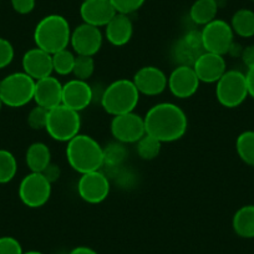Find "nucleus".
<instances>
[{
  "label": "nucleus",
  "mask_w": 254,
  "mask_h": 254,
  "mask_svg": "<svg viewBox=\"0 0 254 254\" xmlns=\"http://www.w3.org/2000/svg\"><path fill=\"white\" fill-rule=\"evenodd\" d=\"M10 3L16 13L26 15L35 9L36 0H10Z\"/></svg>",
  "instance_id": "obj_36"
},
{
  "label": "nucleus",
  "mask_w": 254,
  "mask_h": 254,
  "mask_svg": "<svg viewBox=\"0 0 254 254\" xmlns=\"http://www.w3.org/2000/svg\"><path fill=\"white\" fill-rule=\"evenodd\" d=\"M247 87H248V95L254 99V66L249 67L246 74Z\"/></svg>",
  "instance_id": "obj_39"
},
{
  "label": "nucleus",
  "mask_w": 254,
  "mask_h": 254,
  "mask_svg": "<svg viewBox=\"0 0 254 254\" xmlns=\"http://www.w3.org/2000/svg\"><path fill=\"white\" fill-rule=\"evenodd\" d=\"M15 51L14 46L8 39L0 38V70L8 67L14 60Z\"/></svg>",
  "instance_id": "obj_34"
},
{
  "label": "nucleus",
  "mask_w": 254,
  "mask_h": 254,
  "mask_svg": "<svg viewBox=\"0 0 254 254\" xmlns=\"http://www.w3.org/2000/svg\"><path fill=\"white\" fill-rule=\"evenodd\" d=\"M71 28L66 18L59 14L46 15L36 24L34 30V43L49 54H55L70 45Z\"/></svg>",
  "instance_id": "obj_3"
},
{
  "label": "nucleus",
  "mask_w": 254,
  "mask_h": 254,
  "mask_svg": "<svg viewBox=\"0 0 254 254\" xmlns=\"http://www.w3.org/2000/svg\"><path fill=\"white\" fill-rule=\"evenodd\" d=\"M94 72H95L94 56L76 55L74 70H72V75L75 76V79L87 81V80L94 75Z\"/></svg>",
  "instance_id": "obj_31"
},
{
  "label": "nucleus",
  "mask_w": 254,
  "mask_h": 254,
  "mask_svg": "<svg viewBox=\"0 0 254 254\" xmlns=\"http://www.w3.org/2000/svg\"><path fill=\"white\" fill-rule=\"evenodd\" d=\"M140 95L157 96L167 89L168 77L157 66H143L135 74L132 79Z\"/></svg>",
  "instance_id": "obj_15"
},
{
  "label": "nucleus",
  "mask_w": 254,
  "mask_h": 254,
  "mask_svg": "<svg viewBox=\"0 0 254 254\" xmlns=\"http://www.w3.org/2000/svg\"><path fill=\"white\" fill-rule=\"evenodd\" d=\"M201 30H190L181 36L172 46V59L177 66H193L197 59L204 53Z\"/></svg>",
  "instance_id": "obj_12"
},
{
  "label": "nucleus",
  "mask_w": 254,
  "mask_h": 254,
  "mask_svg": "<svg viewBox=\"0 0 254 254\" xmlns=\"http://www.w3.org/2000/svg\"><path fill=\"white\" fill-rule=\"evenodd\" d=\"M82 1H86V0H82Z\"/></svg>",
  "instance_id": "obj_43"
},
{
  "label": "nucleus",
  "mask_w": 254,
  "mask_h": 254,
  "mask_svg": "<svg viewBox=\"0 0 254 254\" xmlns=\"http://www.w3.org/2000/svg\"><path fill=\"white\" fill-rule=\"evenodd\" d=\"M111 185L106 173L92 171L80 176L77 181V193L80 198L90 204H99L109 197Z\"/></svg>",
  "instance_id": "obj_10"
},
{
  "label": "nucleus",
  "mask_w": 254,
  "mask_h": 254,
  "mask_svg": "<svg viewBox=\"0 0 254 254\" xmlns=\"http://www.w3.org/2000/svg\"><path fill=\"white\" fill-rule=\"evenodd\" d=\"M51 186L43 173L30 172L19 185V198L29 208H40L50 199L53 190Z\"/></svg>",
  "instance_id": "obj_8"
},
{
  "label": "nucleus",
  "mask_w": 254,
  "mask_h": 254,
  "mask_svg": "<svg viewBox=\"0 0 254 254\" xmlns=\"http://www.w3.org/2000/svg\"><path fill=\"white\" fill-rule=\"evenodd\" d=\"M0 254H24L20 242L10 236L0 237Z\"/></svg>",
  "instance_id": "obj_35"
},
{
  "label": "nucleus",
  "mask_w": 254,
  "mask_h": 254,
  "mask_svg": "<svg viewBox=\"0 0 254 254\" xmlns=\"http://www.w3.org/2000/svg\"><path fill=\"white\" fill-rule=\"evenodd\" d=\"M133 35V24L130 15L116 13V15L105 26V38L111 45L124 46L130 43Z\"/></svg>",
  "instance_id": "obj_21"
},
{
  "label": "nucleus",
  "mask_w": 254,
  "mask_h": 254,
  "mask_svg": "<svg viewBox=\"0 0 254 254\" xmlns=\"http://www.w3.org/2000/svg\"><path fill=\"white\" fill-rule=\"evenodd\" d=\"M66 160L80 175L99 171L104 166V147L91 136L79 133L67 142Z\"/></svg>",
  "instance_id": "obj_2"
},
{
  "label": "nucleus",
  "mask_w": 254,
  "mask_h": 254,
  "mask_svg": "<svg viewBox=\"0 0 254 254\" xmlns=\"http://www.w3.org/2000/svg\"><path fill=\"white\" fill-rule=\"evenodd\" d=\"M232 30L234 35L241 38L254 36V11L251 9H239L233 14L231 20Z\"/></svg>",
  "instance_id": "obj_25"
},
{
  "label": "nucleus",
  "mask_w": 254,
  "mask_h": 254,
  "mask_svg": "<svg viewBox=\"0 0 254 254\" xmlns=\"http://www.w3.org/2000/svg\"><path fill=\"white\" fill-rule=\"evenodd\" d=\"M104 35L100 28L82 23L71 31L70 45L76 55L95 56L102 48Z\"/></svg>",
  "instance_id": "obj_13"
},
{
  "label": "nucleus",
  "mask_w": 254,
  "mask_h": 254,
  "mask_svg": "<svg viewBox=\"0 0 254 254\" xmlns=\"http://www.w3.org/2000/svg\"><path fill=\"white\" fill-rule=\"evenodd\" d=\"M49 110L36 105L28 115V125L33 130H45Z\"/></svg>",
  "instance_id": "obj_32"
},
{
  "label": "nucleus",
  "mask_w": 254,
  "mask_h": 254,
  "mask_svg": "<svg viewBox=\"0 0 254 254\" xmlns=\"http://www.w3.org/2000/svg\"><path fill=\"white\" fill-rule=\"evenodd\" d=\"M75 59H76V54L70 51L67 48L53 54L54 72H56L58 75H61V76H66V75L72 74Z\"/></svg>",
  "instance_id": "obj_28"
},
{
  "label": "nucleus",
  "mask_w": 254,
  "mask_h": 254,
  "mask_svg": "<svg viewBox=\"0 0 254 254\" xmlns=\"http://www.w3.org/2000/svg\"><path fill=\"white\" fill-rule=\"evenodd\" d=\"M114 5L110 0H86L80 6L82 21L96 28H102L116 15Z\"/></svg>",
  "instance_id": "obj_19"
},
{
  "label": "nucleus",
  "mask_w": 254,
  "mask_h": 254,
  "mask_svg": "<svg viewBox=\"0 0 254 254\" xmlns=\"http://www.w3.org/2000/svg\"><path fill=\"white\" fill-rule=\"evenodd\" d=\"M232 228L241 238H254V204H246L237 209L232 218Z\"/></svg>",
  "instance_id": "obj_22"
},
{
  "label": "nucleus",
  "mask_w": 254,
  "mask_h": 254,
  "mask_svg": "<svg viewBox=\"0 0 254 254\" xmlns=\"http://www.w3.org/2000/svg\"><path fill=\"white\" fill-rule=\"evenodd\" d=\"M241 58L243 64L247 67H253L254 66V45L246 46V48L242 50Z\"/></svg>",
  "instance_id": "obj_38"
},
{
  "label": "nucleus",
  "mask_w": 254,
  "mask_h": 254,
  "mask_svg": "<svg viewBox=\"0 0 254 254\" xmlns=\"http://www.w3.org/2000/svg\"><path fill=\"white\" fill-rule=\"evenodd\" d=\"M21 65L23 71L33 77L35 81L50 76L54 72L53 55L40 48H33L26 51L23 55Z\"/></svg>",
  "instance_id": "obj_18"
},
{
  "label": "nucleus",
  "mask_w": 254,
  "mask_h": 254,
  "mask_svg": "<svg viewBox=\"0 0 254 254\" xmlns=\"http://www.w3.org/2000/svg\"><path fill=\"white\" fill-rule=\"evenodd\" d=\"M24 254H45V253L39 251H29V252H24Z\"/></svg>",
  "instance_id": "obj_41"
},
{
  "label": "nucleus",
  "mask_w": 254,
  "mask_h": 254,
  "mask_svg": "<svg viewBox=\"0 0 254 254\" xmlns=\"http://www.w3.org/2000/svg\"><path fill=\"white\" fill-rule=\"evenodd\" d=\"M110 1L117 13L130 15L137 11L145 4L146 0H110Z\"/></svg>",
  "instance_id": "obj_33"
},
{
  "label": "nucleus",
  "mask_w": 254,
  "mask_h": 254,
  "mask_svg": "<svg viewBox=\"0 0 254 254\" xmlns=\"http://www.w3.org/2000/svg\"><path fill=\"white\" fill-rule=\"evenodd\" d=\"M203 48L208 53L226 55L234 43V33L231 24L222 19H214L202 29Z\"/></svg>",
  "instance_id": "obj_9"
},
{
  "label": "nucleus",
  "mask_w": 254,
  "mask_h": 254,
  "mask_svg": "<svg viewBox=\"0 0 254 254\" xmlns=\"http://www.w3.org/2000/svg\"><path fill=\"white\" fill-rule=\"evenodd\" d=\"M128 151L121 142L109 143L106 147H104V166H106L109 170L115 171L117 168L124 166L125 160L127 158Z\"/></svg>",
  "instance_id": "obj_26"
},
{
  "label": "nucleus",
  "mask_w": 254,
  "mask_h": 254,
  "mask_svg": "<svg viewBox=\"0 0 254 254\" xmlns=\"http://www.w3.org/2000/svg\"><path fill=\"white\" fill-rule=\"evenodd\" d=\"M248 96L246 74L239 70H227L216 82V97L223 107L241 106Z\"/></svg>",
  "instance_id": "obj_7"
},
{
  "label": "nucleus",
  "mask_w": 254,
  "mask_h": 254,
  "mask_svg": "<svg viewBox=\"0 0 254 254\" xmlns=\"http://www.w3.org/2000/svg\"><path fill=\"white\" fill-rule=\"evenodd\" d=\"M67 254H99V253H97L95 249L90 248V247L79 246V247H75L74 249H71Z\"/></svg>",
  "instance_id": "obj_40"
},
{
  "label": "nucleus",
  "mask_w": 254,
  "mask_h": 254,
  "mask_svg": "<svg viewBox=\"0 0 254 254\" xmlns=\"http://www.w3.org/2000/svg\"><path fill=\"white\" fill-rule=\"evenodd\" d=\"M18 162L10 151L0 150V185H5L15 178Z\"/></svg>",
  "instance_id": "obj_29"
},
{
  "label": "nucleus",
  "mask_w": 254,
  "mask_h": 254,
  "mask_svg": "<svg viewBox=\"0 0 254 254\" xmlns=\"http://www.w3.org/2000/svg\"><path fill=\"white\" fill-rule=\"evenodd\" d=\"M140 101V92L132 80L119 79L105 89L101 106L112 116L135 111Z\"/></svg>",
  "instance_id": "obj_4"
},
{
  "label": "nucleus",
  "mask_w": 254,
  "mask_h": 254,
  "mask_svg": "<svg viewBox=\"0 0 254 254\" xmlns=\"http://www.w3.org/2000/svg\"><path fill=\"white\" fill-rule=\"evenodd\" d=\"M199 84L201 81L193 67L180 65L175 67L168 76L167 87L177 99H190L198 91Z\"/></svg>",
  "instance_id": "obj_14"
},
{
  "label": "nucleus",
  "mask_w": 254,
  "mask_h": 254,
  "mask_svg": "<svg viewBox=\"0 0 254 254\" xmlns=\"http://www.w3.org/2000/svg\"><path fill=\"white\" fill-rule=\"evenodd\" d=\"M136 151H137V155L140 156L141 160L145 161H151L155 160L161 152V147H162V142L158 141L157 138L152 137V136L147 135L146 133L143 137H141L140 140L136 142Z\"/></svg>",
  "instance_id": "obj_30"
},
{
  "label": "nucleus",
  "mask_w": 254,
  "mask_h": 254,
  "mask_svg": "<svg viewBox=\"0 0 254 254\" xmlns=\"http://www.w3.org/2000/svg\"><path fill=\"white\" fill-rule=\"evenodd\" d=\"M4 106V104H3V101H1V99H0V111H1V107Z\"/></svg>",
  "instance_id": "obj_42"
},
{
  "label": "nucleus",
  "mask_w": 254,
  "mask_h": 254,
  "mask_svg": "<svg viewBox=\"0 0 254 254\" xmlns=\"http://www.w3.org/2000/svg\"><path fill=\"white\" fill-rule=\"evenodd\" d=\"M111 133L117 142L136 143L146 135L145 120L135 111L112 117Z\"/></svg>",
  "instance_id": "obj_11"
},
{
  "label": "nucleus",
  "mask_w": 254,
  "mask_h": 254,
  "mask_svg": "<svg viewBox=\"0 0 254 254\" xmlns=\"http://www.w3.org/2000/svg\"><path fill=\"white\" fill-rule=\"evenodd\" d=\"M94 99V92L87 81L79 79L69 80L63 85V101L61 104L69 109L80 112L90 106Z\"/></svg>",
  "instance_id": "obj_16"
},
{
  "label": "nucleus",
  "mask_w": 254,
  "mask_h": 254,
  "mask_svg": "<svg viewBox=\"0 0 254 254\" xmlns=\"http://www.w3.org/2000/svg\"><path fill=\"white\" fill-rule=\"evenodd\" d=\"M81 117L80 112L64 106L63 104L49 110L45 130L53 140L69 142L80 133Z\"/></svg>",
  "instance_id": "obj_5"
},
{
  "label": "nucleus",
  "mask_w": 254,
  "mask_h": 254,
  "mask_svg": "<svg viewBox=\"0 0 254 254\" xmlns=\"http://www.w3.org/2000/svg\"><path fill=\"white\" fill-rule=\"evenodd\" d=\"M236 150L246 165L254 167V131H244L237 137Z\"/></svg>",
  "instance_id": "obj_27"
},
{
  "label": "nucleus",
  "mask_w": 254,
  "mask_h": 254,
  "mask_svg": "<svg viewBox=\"0 0 254 254\" xmlns=\"http://www.w3.org/2000/svg\"><path fill=\"white\" fill-rule=\"evenodd\" d=\"M193 70L199 81L216 84L227 71V63L223 55L204 51L193 64Z\"/></svg>",
  "instance_id": "obj_17"
},
{
  "label": "nucleus",
  "mask_w": 254,
  "mask_h": 254,
  "mask_svg": "<svg viewBox=\"0 0 254 254\" xmlns=\"http://www.w3.org/2000/svg\"><path fill=\"white\" fill-rule=\"evenodd\" d=\"M252 1H253V3H254V0H252Z\"/></svg>",
  "instance_id": "obj_44"
},
{
  "label": "nucleus",
  "mask_w": 254,
  "mask_h": 254,
  "mask_svg": "<svg viewBox=\"0 0 254 254\" xmlns=\"http://www.w3.org/2000/svg\"><path fill=\"white\" fill-rule=\"evenodd\" d=\"M218 3L217 0H196L190 9V18L197 25H207L217 19Z\"/></svg>",
  "instance_id": "obj_24"
},
{
  "label": "nucleus",
  "mask_w": 254,
  "mask_h": 254,
  "mask_svg": "<svg viewBox=\"0 0 254 254\" xmlns=\"http://www.w3.org/2000/svg\"><path fill=\"white\" fill-rule=\"evenodd\" d=\"M34 101L39 106L45 107L46 110H51L61 105L63 84L60 82V80H58V77H54L53 75L36 80L35 90H34Z\"/></svg>",
  "instance_id": "obj_20"
},
{
  "label": "nucleus",
  "mask_w": 254,
  "mask_h": 254,
  "mask_svg": "<svg viewBox=\"0 0 254 254\" xmlns=\"http://www.w3.org/2000/svg\"><path fill=\"white\" fill-rule=\"evenodd\" d=\"M41 173H43V175L48 178L49 182L53 185L54 182L59 181V178H60L61 170L58 165H55V163H50V165H49Z\"/></svg>",
  "instance_id": "obj_37"
},
{
  "label": "nucleus",
  "mask_w": 254,
  "mask_h": 254,
  "mask_svg": "<svg viewBox=\"0 0 254 254\" xmlns=\"http://www.w3.org/2000/svg\"><path fill=\"white\" fill-rule=\"evenodd\" d=\"M25 162L30 172L41 173L51 163V152L44 142H34L28 147Z\"/></svg>",
  "instance_id": "obj_23"
},
{
  "label": "nucleus",
  "mask_w": 254,
  "mask_h": 254,
  "mask_svg": "<svg viewBox=\"0 0 254 254\" xmlns=\"http://www.w3.org/2000/svg\"><path fill=\"white\" fill-rule=\"evenodd\" d=\"M146 133L162 143L181 140L187 132L188 119L186 112L172 102L156 104L146 112Z\"/></svg>",
  "instance_id": "obj_1"
},
{
  "label": "nucleus",
  "mask_w": 254,
  "mask_h": 254,
  "mask_svg": "<svg viewBox=\"0 0 254 254\" xmlns=\"http://www.w3.org/2000/svg\"><path fill=\"white\" fill-rule=\"evenodd\" d=\"M35 80L24 71L13 72L0 80V99L8 107L18 109L34 100Z\"/></svg>",
  "instance_id": "obj_6"
}]
</instances>
